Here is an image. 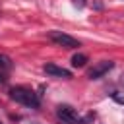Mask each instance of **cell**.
Returning a JSON list of instances; mask_svg holds the SVG:
<instances>
[{
    "label": "cell",
    "mask_w": 124,
    "mask_h": 124,
    "mask_svg": "<svg viewBox=\"0 0 124 124\" xmlns=\"http://www.w3.org/2000/svg\"><path fill=\"white\" fill-rule=\"evenodd\" d=\"M10 99H14L16 103H19V105H23L27 108H39V105H41L39 95L35 91L27 89V87H21V85L10 89Z\"/></svg>",
    "instance_id": "1"
},
{
    "label": "cell",
    "mask_w": 124,
    "mask_h": 124,
    "mask_svg": "<svg viewBox=\"0 0 124 124\" xmlns=\"http://www.w3.org/2000/svg\"><path fill=\"white\" fill-rule=\"evenodd\" d=\"M48 39H50L56 46H62V48H78V46H79V41H78V39H74V37L68 35V33L56 31V29L48 31Z\"/></svg>",
    "instance_id": "2"
},
{
    "label": "cell",
    "mask_w": 124,
    "mask_h": 124,
    "mask_svg": "<svg viewBox=\"0 0 124 124\" xmlns=\"http://www.w3.org/2000/svg\"><path fill=\"white\" fill-rule=\"evenodd\" d=\"M56 116L64 122V124H83L81 116L78 114L76 108H72L70 105H58L56 107Z\"/></svg>",
    "instance_id": "3"
},
{
    "label": "cell",
    "mask_w": 124,
    "mask_h": 124,
    "mask_svg": "<svg viewBox=\"0 0 124 124\" xmlns=\"http://www.w3.org/2000/svg\"><path fill=\"white\" fill-rule=\"evenodd\" d=\"M114 68V62L112 60H103V62H97L89 72H87V78L89 79H99V78H103L105 74H108L110 70Z\"/></svg>",
    "instance_id": "4"
},
{
    "label": "cell",
    "mask_w": 124,
    "mask_h": 124,
    "mask_svg": "<svg viewBox=\"0 0 124 124\" xmlns=\"http://www.w3.org/2000/svg\"><path fill=\"white\" fill-rule=\"evenodd\" d=\"M43 70H45V74H48L52 78H62V79H70L72 78V72L70 70H66L62 66H56V64H45Z\"/></svg>",
    "instance_id": "5"
},
{
    "label": "cell",
    "mask_w": 124,
    "mask_h": 124,
    "mask_svg": "<svg viewBox=\"0 0 124 124\" xmlns=\"http://www.w3.org/2000/svg\"><path fill=\"white\" fill-rule=\"evenodd\" d=\"M85 62H87V56L81 54V52L72 56V66H74V68H81V66H85Z\"/></svg>",
    "instance_id": "6"
},
{
    "label": "cell",
    "mask_w": 124,
    "mask_h": 124,
    "mask_svg": "<svg viewBox=\"0 0 124 124\" xmlns=\"http://www.w3.org/2000/svg\"><path fill=\"white\" fill-rule=\"evenodd\" d=\"M0 68L2 70H10L12 68V58L6 54H0Z\"/></svg>",
    "instance_id": "7"
},
{
    "label": "cell",
    "mask_w": 124,
    "mask_h": 124,
    "mask_svg": "<svg viewBox=\"0 0 124 124\" xmlns=\"http://www.w3.org/2000/svg\"><path fill=\"white\" fill-rule=\"evenodd\" d=\"M110 97H112V99H114L118 105H122V107H124V97H122L120 93H110Z\"/></svg>",
    "instance_id": "8"
},
{
    "label": "cell",
    "mask_w": 124,
    "mask_h": 124,
    "mask_svg": "<svg viewBox=\"0 0 124 124\" xmlns=\"http://www.w3.org/2000/svg\"><path fill=\"white\" fill-rule=\"evenodd\" d=\"M74 4H76L78 8H83V6H85V0H74Z\"/></svg>",
    "instance_id": "9"
},
{
    "label": "cell",
    "mask_w": 124,
    "mask_h": 124,
    "mask_svg": "<svg viewBox=\"0 0 124 124\" xmlns=\"http://www.w3.org/2000/svg\"><path fill=\"white\" fill-rule=\"evenodd\" d=\"M120 83H122V85H124V74H122V76H120Z\"/></svg>",
    "instance_id": "10"
}]
</instances>
